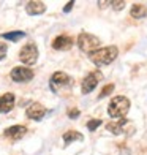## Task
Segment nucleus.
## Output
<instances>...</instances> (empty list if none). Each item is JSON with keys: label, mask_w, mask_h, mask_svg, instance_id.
<instances>
[{"label": "nucleus", "mask_w": 147, "mask_h": 155, "mask_svg": "<svg viewBox=\"0 0 147 155\" xmlns=\"http://www.w3.org/2000/svg\"><path fill=\"white\" fill-rule=\"evenodd\" d=\"M106 130L111 131L113 135H133L135 133V125H133L131 120H127V119H120L117 122H109L106 125Z\"/></svg>", "instance_id": "nucleus-3"}, {"label": "nucleus", "mask_w": 147, "mask_h": 155, "mask_svg": "<svg viewBox=\"0 0 147 155\" xmlns=\"http://www.w3.org/2000/svg\"><path fill=\"white\" fill-rule=\"evenodd\" d=\"M114 92V84H108V86H104L103 90L100 92V95H98V98H104V97H108Z\"/></svg>", "instance_id": "nucleus-17"}, {"label": "nucleus", "mask_w": 147, "mask_h": 155, "mask_svg": "<svg viewBox=\"0 0 147 155\" xmlns=\"http://www.w3.org/2000/svg\"><path fill=\"white\" fill-rule=\"evenodd\" d=\"M71 82V79H70V76L64 71H57L54 73L52 78H51V87L52 90L55 89V86H68V84Z\"/></svg>", "instance_id": "nucleus-13"}, {"label": "nucleus", "mask_w": 147, "mask_h": 155, "mask_svg": "<svg viewBox=\"0 0 147 155\" xmlns=\"http://www.w3.org/2000/svg\"><path fill=\"white\" fill-rule=\"evenodd\" d=\"M101 79H103V74L100 71H90L82 81V87H81L82 94L87 95L90 92H93V90L96 89V86H98V82H100Z\"/></svg>", "instance_id": "nucleus-6"}, {"label": "nucleus", "mask_w": 147, "mask_h": 155, "mask_svg": "<svg viewBox=\"0 0 147 155\" xmlns=\"http://www.w3.org/2000/svg\"><path fill=\"white\" fill-rule=\"evenodd\" d=\"M119 55V49L117 46H106V48H98L96 51L89 54V59L95 63L96 67H104L113 63Z\"/></svg>", "instance_id": "nucleus-1"}, {"label": "nucleus", "mask_w": 147, "mask_h": 155, "mask_svg": "<svg viewBox=\"0 0 147 155\" xmlns=\"http://www.w3.org/2000/svg\"><path fill=\"white\" fill-rule=\"evenodd\" d=\"M15 108V95L13 94H3L0 97V112H10Z\"/></svg>", "instance_id": "nucleus-12"}, {"label": "nucleus", "mask_w": 147, "mask_h": 155, "mask_svg": "<svg viewBox=\"0 0 147 155\" xmlns=\"http://www.w3.org/2000/svg\"><path fill=\"white\" fill-rule=\"evenodd\" d=\"M2 37L5 40H8V41H19V40H22L25 37V32H21V30H16V32H6L3 33Z\"/></svg>", "instance_id": "nucleus-16"}, {"label": "nucleus", "mask_w": 147, "mask_h": 155, "mask_svg": "<svg viewBox=\"0 0 147 155\" xmlns=\"http://www.w3.org/2000/svg\"><path fill=\"white\" fill-rule=\"evenodd\" d=\"M79 114H81V112H79V109H78V108L68 109V117H70V119H78V117H79Z\"/></svg>", "instance_id": "nucleus-21"}, {"label": "nucleus", "mask_w": 147, "mask_h": 155, "mask_svg": "<svg viewBox=\"0 0 147 155\" xmlns=\"http://www.w3.org/2000/svg\"><path fill=\"white\" fill-rule=\"evenodd\" d=\"M25 116L29 119H32V120H41V119L46 116V108L41 103H33L27 108Z\"/></svg>", "instance_id": "nucleus-8"}, {"label": "nucleus", "mask_w": 147, "mask_h": 155, "mask_svg": "<svg viewBox=\"0 0 147 155\" xmlns=\"http://www.w3.org/2000/svg\"><path fill=\"white\" fill-rule=\"evenodd\" d=\"M74 40L70 37V35H59L57 38H54L52 41V48L57 49V51H67L73 46Z\"/></svg>", "instance_id": "nucleus-9"}, {"label": "nucleus", "mask_w": 147, "mask_h": 155, "mask_svg": "<svg viewBox=\"0 0 147 155\" xmlns=\"http://www.w3.org/2000/svg\"><path fill=\"white\" fill-rule=\"evenodd\" d=\"M10 76L15 82H29L30 79H33V71L27 67H15Z\"/></svg>", "instance_id": "nucleus-7"}, {"label": "nucleus", "mask_w": 147, "mask_h": 155, "mask_svg": "<svg viewBox=\"0 0 147 155\" xmlns=\"http://www.w3.org/2000/svg\"><path fill=\"white\" fill-rule=\"evenodd\" d=\"M25 133H27V128L24 125H13L3 131V135L6 138H11V139H21Z\"/></svg>", "instance_id": "nucleus-11"}, {"label": "nucleus", "mask_w": 147, "mask_h": 155, "mask_svg": "<svg viewBox=\"0 0 147 155\" xmlns=\"http://www.w3.org/2000/svg\"><path fill=\"white\" fill-rule=\"evenodd\" d=\"M19 60L24 65H33L38 60V48L35 43H27L22 49L19 51Z\"/></svg>", "instance_id": "nucleus-5"}, {"label": "nucleus", "mask_w": 147, "mask_h": 155, "mask_svg": "<svg viewBox=\"0 0 147 155\" xmlns=\"http://www.w3.org/2000/svg\"><path fill=\"white\" fill-rule=\"evenodd\" d=\"M130 109V100L127 97H114L113 100L109 101V106H108V114L113 117V119H123L127 116V112Z\"/></svg>", "instance_id": "nucleus-2"}, {"label": "nucleus", "mask_w": 147, "mask_h": 155, "mask_svg": "<svg viewBox=\"0 0 147 155\" xmlns=\"http://www.w3.org/2000/svg\"><path fill=\"white\" fill-rule=\"evenodd\" d=\"M78 46L81 51L84 52H93L98 49V46H100V38H96L95 35H90V33H81L78 37Z\"/></svg>", "instance_id": "nucleus-4"}, {"label": "nucleus", "mask_w": 147, "mask_h": 155, "mask_svg": "<svg viewBox=\"0 0 147 155\" xmlns=\"http://www.w3.org/2000/svg\"><path fill=\"white\" fill-rule=\"evenodd\" d=\"M25 11L27 15L30 16H37V15H43L46 11V5L43 2H40V0H32L25 5Z\"/></svg>", "instance_id": "nucleus-10"}, {"label": "nucleus", "mask_w": 147, "mask_h": 155, "mask_svg": "<svg viewBox=\"0 0 147 155\" xmlns=\"http://www.w3.org/2000/svg\"><path fill=\"white\" fill-rule=\"evenodd\" d=\"M64 143H65V146H68L70 143H74V141H82L84 139V136L81 135L79 131H74V130H70V131H67V133H64Z\"/></svg>", "instance_id": "nucleus-15"}, {"label": "nucleus", "mask_w": 147, "mask_h": 155, "mask_svg": "<svg viewBox=\"0 0 147 155\" xmlns=\"http://www.w3.org/2000/svg\"><path fill=\"white\" fill-rule=\"evenodd\" d=\"M103 122L100 120V119H92V120H89V124H87V128L90 130V131H93V130H96L98 127H100Z\"/></svg>", "instance_id": "nucleus-18"}, {"label": "nucleus", "mask_w": 147, "mask_h": 155, "mask_svg": "<svg viewBox=\"0 0 147 155\" xmlns=\"http://www.w3.org/2000/svg\"><path fill=\"white\" fill-rule=\"evenodd\" d=\"M6 52H8V46H6L5 43H2V41H0V60H3V59H5Z\"/></svg>", "instance_id": "nucleus-20"}, {"label": "nucleus", "mask_w": 147, "mask_h": 155, "mask_svg": "<svg viewBox=\"0 0 147 155\" xmlns=\"http://www.w3.org/2000/svg\"><path fill=\"white\" fill-rule=\"evenodd\" d=\"M98 5H100V8H104V6H109V2H100Z\"/></svg>", "instance_id": "nucleus-23"}, {"label": "nucleus", "mask_w": 147, "mask_h": 155, "mask_svg": "<svg viewBox=\"0 0 147 155\" xmlns=\"http://www.w3.org/2000/svg\"><path fill=\"white\" fill-rule=\"evenodd\" d=\"M73 5H74V2H68V3L65 5L64 11H65V13H70V11H71V8H73Z\"/></svg>", "instance_id": "nucleus-22"}, {"label": "nucleus", "mask_w": 147, "mask_h": 155, "mask_svg": "<svg viewBox=\"0 0 147 155\" xmlns=\"http://www.w3.org/2000/svg\"><path fill=\"white\" fill-rule=\"evenodd\" d=\"M109 5L113 6V10L119 11V10H122L125 6V2H123V0H113V2H109Z\"/></svg>", "instance_id": "nucleus-19"}, {"label": "nucleus", "mask_w": 147, "mask_h": 155, "mask_svg": "<svg viewBox=\"0 0 147 155\" xmlns=\"http://www.w3.org/2000/svg\"><path fill=\"white\" fill-rule=\"evenodd\" d=\"M131 16L133 18H136V19H142L147 16V6L141 5V3H135L131 6Z\"/></svg>", "instance_id": "nucleus-14"}]
</instances>
